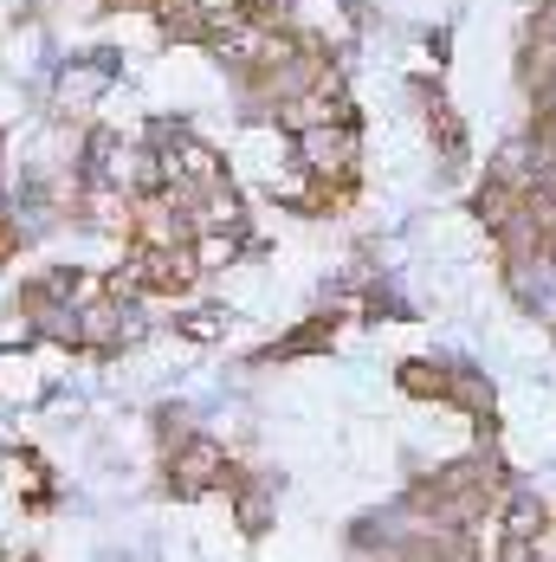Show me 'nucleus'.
Returning a JSON list of instances; mask_svg holds the SVG:
<instances>
[{
    "mask_svg": "<svg viewBox=\"0 0 556 562\" xmlns=\"http://www.w3.org/2000/svg\"><path fill=\"white\" fill-rule=\"evenodd\" d=\"M518 91L531 104H544L556 91V26H544V20L518 40Z\"/></svg>",
    "mask_w": 556,
    "mask_h": 562,
    "instance_id": "1",
    "label": "nucleus"
},
{
    "mask_svg": "<svg viewBox=\"0 0 556 562\" xmlns=\"http://www.w3.org/2000/svg\"><path fill=\"white\" fill-rule=\"evenodd\" d=\"M194 7H201L214 26H221V20H240V0H194Z\"/></svg>",
    "mask_w": 556,
    "mask_h": 562,
    "instance_id": "2",
    "label": "nucleus"
}]
</instances>
